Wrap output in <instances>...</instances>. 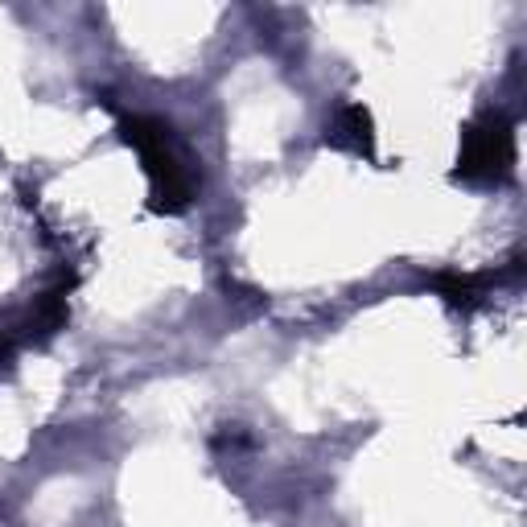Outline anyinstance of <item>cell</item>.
I'll return each instance as SVG.
<instances>
[{
    "label": "cell",
    "instance_id": "cell-1",
    "mask_svg": "<svg viewBox=\"0 0 527 527\" xmlns=\"http://www.w3.org/2000/svg\"><path fill=\"white\" fill-rule=\"evenodd\" d=\"M511 161V132L507 124H482L466 136V153H462V169L466 173H495Z\"/></svg>",
    "mask_w": 527,
    "mask_h": 527
}]
</instances>
